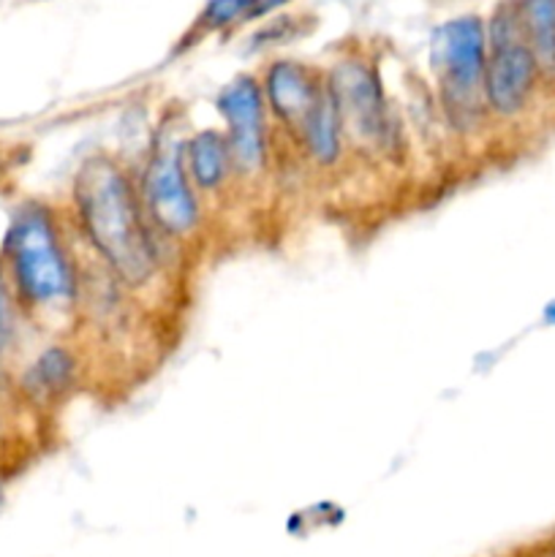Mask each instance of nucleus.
I'll list each match as a JSON object with an SVG mask.
<instances>
[{"label":"nucleus","instance_id":"12","mask_svg":"<svg viewBox=\"0 0 555 557\" xmlns=\"http://www.w3.org/2000/svg\"><path fill=\"white\" fill-rule=\"evenodd\" d=\"M542 82H555V0H515Z\"/></svg>","mask_w":555,"mask_h":557},{"label":"nucleus","instance_id":"1","mask_svg":"<svg viewBox=\"0 0 555 557\" xmlns=\"http://www.w3.org/2000/svg\"><path fill=\"white\" fill-rule=\"evenodd\" d=\"M71 221L98 264L125 288L150 292L166 267V239L141 205L134 169L90 152L71 180Z\"/></svg>","mask_w":555,"mask_h":557},{"label":"nucleus","instance_id":"9","mask_svg":"<svg viewBox=\"0 0 555 557\" xmlns=\"http://www.w3.org/2000/svg\"><path fill=\"white\" fill-rule=\"evenodd\" d=\"M79 381V359L65 343L41 348L20 375V392L30 406L47 408L65 400Z\"/></svg>","mask_w":555,"mask_h":557},{"label":"nucleus","instance_id":"15","mask_svg":"<svg viewBox=\"0 0 555 557\" xmlns=\"http://www.w3.org/2000/svg\"><path fill=\"white\" fill-rule=\"evenodd\" d=\"M0 438H3V411H0Z\"/></svg>","mask_w":555,"mask_h":557},{"label":"nucleus","instance_id":"10","mask_svg":"<svg viewBox=\"0 0 555 557\" xmlns=\"http://www.w3.org/2000/svg\"><path fill=\"white\" fill-rule=\"evenodd\" d=\"M283 3H288V0H207L196 20L188 25V30L183 33L177 47L172 49V58L194 49L212 33H229L234 27L261 20V16H270Z\"/></svg>","mask_w":555,"mask_h":557},{"label":"nucleus","instance_id":"7","mask_svg":"<svg viewBox=\"0 0 555 557\" xmlns=\"http://www.w3.org/2000/svg\"><path fill=\"white\" fill-rule=\"evenodd\" d=\"M215 109L223 120V134L232 147L234 172L243 180L259 177L272 152L270 109L261 79L256 74H237L218 90Z\"/></svg>","mask_w":555,"mask_h":557},{"label":"nucleus","instance_id":"11","mask_svg":"<svg viewBox=\"0 0 555 557\" xmlns=\"http://www.w3.org/2000/svg\"><path fill=\"white\" fill-rule=\"evenodd\" d=\"M185 166L201 196L221 194L237 177L226 134L215 128H201L185 139Z\"/></svg>","mask_w":555,"mask_h":557},{"label":"nucleus","instance_id":"3","mask_svg":"<svg viewBox=\"0 0 555 557\" xmlns=\"http://www.w3.org/2000/svg\"><path fill=\"white\" fill-rule=\"evenodd\" d=\"M430 65L439 82L441 109L455 131H471L488 112L484 65L488 27L479 14H460L439 25L430 38Z\"/></svg>","mask_w":555,"mask_h":557},{"label":"nucleus","instance_id":"14","mask_svg":"<svg viewBox=\"0 0 555 557\" xmlns=\"http://www.w3.org/2000/svg\"><path fill=\"white\" fill-rule=\"evenodd\" d=\"M294 36H303V20H294L292 14H275L272 22L250 36V52H264V49L281 47V44L292 41Z\"/></svg>","mask_w":555,"mask_h":557},{"label":"nucleus","instance_id":"2","mask_svg":"<svg viewBox=\"0 0 555 557\" xmlns=\"http://www.w3.org/2000/svg\"><path fill=\"white\" fill-rule=\"evenodd\" d=\"M0 272L25 321L71 313L82 299L85 270L65 234L63 215L41 199L14 207L0 239Z\"/></svg>","mask_w":555,"mask_h":557},{"label":"nucleus","instance_id":"13","mask_svg":"<svg viewBox=\"0 0 555 557\" xmlns=\"http://www.w3.org/2000/svg\"><path fill=\"white\" fill-rule=\"evenodd\" d=\"M22 313L16 308L14 297H11L9 286H5V277L0 272V373L14 362L16 348H20V326H22Z\"/></svg>","mask_w":555,"mask_h":557},{"label":"nucleus","instance_id":"16","mask_svg":"<svg viewBox=\"0 0 555 557\" xmlns=\"http://www.w3.org/2000/svg\"><path fill=\"white\" fill-rule=\"evenodd\" d=\"M0 504H3V479H0Z\"/></svg>","mask_w":555,"mask_h":557},{"label":"nucleus","instance_id":"5","mask_svg":"<svg viewBox=\"0 0 555 557\" xmlns=\"http://www.w3.org/2000/svg\"><path fill=\"white\" fill-rule=\"evenodd\" d=\"M484 27H488L484 107L495 117H517L531 103L542 74L522 33L515 0H501Z\"/></svg>","mask_w":555,"mask_h":557},{"label":"nucleus","instance_id":"6","mask_svg":"<svg viewBox=\"0 0 555 557\" xmlns=\"http://www.w3.org/2000/svg\"><path fill=\"white\" fill-rule=\"evenodd\" d=\"M326 79L337 101L346 141L381 156H395L400 150L403 131L379 69L365 58H341L326 71Z\"/></svg>","mask_w":555,"mask_h":557},{"label":"nucleus","instance_id":"4","mask_svg":"<svg viewBox=\"0 0 555 557\" xmlns=\"http://www.w3.org/2000/svg\"><path fill=\"white\" fill-rule=\"evenodd\" d=\"M134 174L147 218L169 245L185 243L199 232L201 194L185 166V139L156 134Z\"/></svg>","mask_w":555,"mask_h":557},{"label":"nucleus","instance_id":"8","mask_svg":"<svg viewBox=\"0 0 555 557\" xmlns=\"http://www.w3.org/2000/svg\"><path fill=\"white\" fill-rule=\"evenodd\" d=\"M259 79L272 123L288 141H294L330 87L326 71L294 58L270 60Z\"/></svg>","mask_w":555,"mask_h":557}]
</instances>
